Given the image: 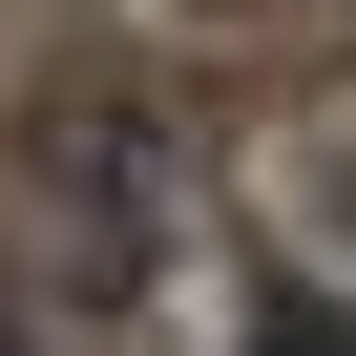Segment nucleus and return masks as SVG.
Segmentation results:
<instances>
[{"label":"nucleus","mask_w":356,"mask_h":356,"mask_svg":"<svg viewBox=\"0 0 356 356\" xmlns=\"http://www.w3.org/2000/svg\"><path fill=\"white\" fill-rule=\"evenodd\" d=\"M42 231H63V273H84V293H126V273H147V231H168V147H147L126 105H84V126L42 147Z\"/></svg>","instance_id":"1"}]
</instances>
